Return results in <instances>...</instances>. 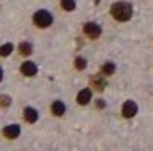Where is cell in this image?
<instances>
[{"instance_id":"cell-19","label":"cell","mask_w":153,"mask_h":151,"mask_svg":"<svg viewBox=\"0 0 153 151\" xmlns=\"http://www.w3.org/2000/svg\"><path fill=\"white\" fill-rule=\"evenodd\" d=\"M96 2H99V0H96Z\"/></svg>"},{"instance_id":"cell-8","label":"cell","mask_w":153,"mask_h":151,"mask_svg":"<svg viewBox=\"0 0 153 151\" xmlns=\"http://www.w3.org/2000/svg\"><path fill=\"white\" fill-rule=\"evenodd\" d=\"M23 117H25V120H27L28 123H35V121L38 120V112L35 110V108H31V107H27L23 110Z\"/></svg>"},{"instance_id":"cell-14","label":"cell","mask_w":153,"mask_h":151,"mask_svg":"<svg viewBox=\"0 0 153 151\" xmlns=\"http://www.w3.org/2000/svg\"><path fill=\"white\" fill-rule=\"evenodd\" d=\"M20 53L23 56L30 54V53H31V44H30V43H22V44H20Z\"/></svg>"},{"instance_id":"cell-11","label":"cell","mask_w":153,"mask_h":151,"mask_svg":"<svg viewBox=\"0 0 153 151\" xmlns=\"http://www.w3.org/2000/svg\"><path fill=\"white\" fill-rule=\"evenodd\" d=\"M114 72H115V64H114V62H105V64L102 66V74L110 76V74H114Z\"/></svg>"},{"instance_id":"cell-9","label":"cell","mask_w":153,"mask_h":151,"mask_svg":"<svg viewBox=\"0 0 153 151\" xmlns=\"http://www.w3.org/2000/svg\"><path fill=\"white\" fill-rule=\"evenodd\" d=\"M51 112H53L56 117H61V115L66 112V105H64L61 100H56V102H53V105H51Z\"/></svg>"},{"instance_id":"cell-16","label":"cell","mask_w":153,"mask_h":151,"mask_svg":"<svg viewBox=\"0 0 153 151\" xmlns=\"http://www.w3.org/2000/svg\"><path fill=\"white\" fill-rule=\"evenodd\" d=\"M0 105L2 107H8L10 105V97L8 95H0Z\"/></svg>"},{"instance_id":"cell-7","label":"cell","mask_w":153,"mask_h":151,"mask_svg":"<svg viewBox=\"0 0 153 151\" xmlns=\"http://www.w3.org/2000/svg\"><path fill=\"white\" fill-rule=\"evenodd\" d=\"M91 97H92V92H91V89H82V90L77 94V104H81V105L89 104Z\"/></svg>"},{"instance_id":"cell-1","label":"cell","mask_w":153,"mask_h":151,"mask_svg":"<svg viewBox=\"0 0 153 151\" xmlns=\"http://www.w3.org/2000/svg\"><path fill=\"white\" fill-rule=\"evenodd\" d=\"M110 12H112V16L115 20H119V21H127V20L132 18V5L127 2H115L112 5V8H110Z\"/></svg>"},{"instance_id":"cell-4","label":"cell","mask_w":153,"mask_h":151,"mask_svg":"<svg viewBox=\"0 0 153 151\" xmlns=\"http://www.w3.org/2000/svg\"><path fill=\"white\" fill-rule=\"evenodd\" d=\"M84 33H86L89 38H99L100 36V26L96 23H86L84 25Z\"/></svg>"},{"instance_id":"cell-6","label":"cell","mask_w":153,"mask_h":151,"mask_svg":"<svg viewBox=\"0 0 153 151\" xmlns=\"http://www.w3.org/2000/svg\"><path fill=\"white\" fill-rule=\"evenodd\" d=\"M4 135L7 138H10V140H13V138H17L20 135V127L18 125H7L4 128Z\"/></svg>"},{"instance_id":"cell-18","label":"cell","mask_w":153,"mask_h":151,"mask_svg":"<svg viewBox=\"0 0 153 151\" xmlns=\"http://www.w3.org/2000/svg\"><path fill=\"white\" fill-rule=\"evenodd\" d=\"M4 79V71H2V67H0V81Z\"/></svg>"},{"instance_id":"cell-17","label":"cell","mask_w":153,"mask_h":151,"mask_svg":"<svg viewBox=\"0 0 153 151\" xmlns=\"http://www.w3.org/2000/svg\"><path fill=\"white\" fill-rule=\"evenodd\" d=\"M97 107L102 108V107H104V102H102V100H99V102H97Z\"/></svg>"},{"instance_id":"cell-13","label":"cell","mask_w":153,"mask_h":151,"mask_svg":"<svg viewBox=\"0 0 153 151\" xmlns=\"http://www.w3.org/2000/svg\"><path fill=\"white\" fill-rule=\"evenodd\" d=\"M12 51H13V44H10V43L0 46V56H8Z\"/></svg>"},{"instance_id":"cell-3","label":"cell","mask_w":153,"mask_h":151,"mask_svg":"<svg viewBox=\"0 0 153 151\" xmlns=\"http://www.w3.org/2000/svg\"><path fill=\"white\" fill-rule=\"evenodd\" d=\"M138 112V107H137V104L133 100H127L125 104H123V108H122V113L125 118H132L135 117V113Z\"/></svg>"},{"instance_id":"cell-2","label":"cell","mask_w":153,"mask_h":151,"mask_svg":"<svg viewBox=\"0 0 153 151\" xmlns=\"http://www.w3.org/2000/svg\"><path fill=\"white\" fill-rule=\"evenodd\" d=\"M33 21H35V25L40 26V28H46V26H50L51 23H53V16H51V13L46 12V10H38L33 15Z\"/></svg>"},{"instance_id":"cell-12","label":"cell","mask_w":153,"mask_h":151,"mask_svg":"<svg viewBox=\"0 0 153 151\" xmlns=\"http://www.w3.org/2000/svg\"><path fill=\"white\" fill-rule=\"evenodd\" d=\"M61 7L64 10H68V12H73L76 8V2L74 0H61Z\"/></svg>"},{"instance_id":"cell-10","label":"cell","mask_w":153,"mask_h":151,"mask_svg":"<svg viewBox=\"0 0 153 151\" xmlns=\"http://www.w3.org/2000/svg\"><path fill=\"white\" fill-rule=\"evenodd\" d=\"M92 85L97 89V90H104V87H105V79L102 77V76H96V77H92Z\"/></svg>"},{"instance_id":"cell-5","label":"cell","mask_w":153,"mask_h":151,"mask_svg":"<svg viewBox=\"0 0 153 151\" xmlns=\"http://www.w3.org/2000/svg\"><path fill=\"white\" fill-rule=\"evenodd\" d=\"M20 71H22V74H25V76H28V77H31V76L36 74L38 67H36V64H35V62L27 61V62H23V64H22Z\"/></svg>"},{"instance_id":"cell-15","label":"cell","mask_w":153,"mask_h":151,"mask_svg":"<svg viewBox=\"0 0 153 151\" xmlns=\"http://www.w3.org/2000/svg\"><path fill=\"white\" fill-rule=\"evenodd\" d=\"M74 66H76V69L82 71V69L86 67V59H84V58H77V59H76V62H74Z\"/></svg>"}]
</instances>
